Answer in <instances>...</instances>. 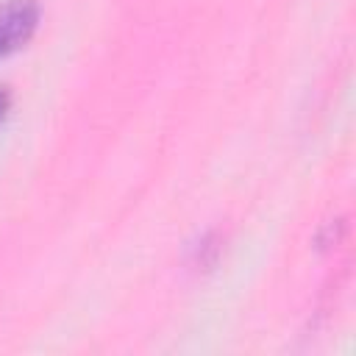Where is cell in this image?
Listing matches in <instances>:
<instances>
[{
    "instance_id": "obj_2",
    "label": "cell",
    "mask_w": 356,
    "mask_h": 356,
    "mask_svg": "<svg viewBox=\"0 0 356 356\" xmlns=\"http://www.w3.org/2000/svg\"><path fill=\"white\" fill-rule=\"evenodd\" d=\"M8 106H11V97H8V89H6V86H0V120L6 117V111H8Z\"/></svg>"
},
{
    "instance_id": "obj_1",
    "label": "cell",
    "mask_w": 356,
    "mask_h": 356,
    "mask_svg": "<svg viewBox=\"0 0 356 356\" xmlns=\"http://www.w3.org/2000/svg\"><path fill=\"white\" fill-rule=\"evenodd\" d=\"M39 25L36 0H6L0 3V56L19 50Z\"/></svg>"
}]
</instances>
